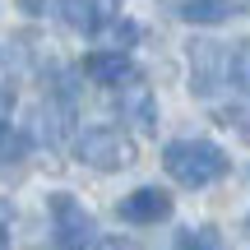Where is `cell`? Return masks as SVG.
Segmentation results:
<instances>
[{"label": "cell", "mask_w": 250, "mask_h": 250, "mask_svg": "<svg viewBox=\"0 0 250 250\" xmlns=\"http://www.w3.org/2000/svg\"><path fill=\"white\" fill-rule=\"evenodd\" d=\"M162 171H167L171 181H181L186 190H204V186H213V181H223L227 171H232V162L208 139H176V144L162 148Z\"/></svg>", "instance_id": "obj_1"}, {"label": "cell", "mask_w": 250, "mask_h": 250, "mask_svg": "<svg viewBox=\"0 0 250 250\" xmlns=\"http://www.w3.org/2000/svg\"><path fill=\"white\" fill-rule=\"evenodd\" d=\"M134 139L121 130V125H93L74 139V158L93 171H125L134 162Z\"/></svg>", "instance_id": "obj_2"}, {"label": "cell", "mask_w": 250, "mask_h": 250, "mask_svg": "<svg viewBox=\"0 0 250 250\" xmlns=\"http://www.w3.org/2000/svg\"><path fill=\"white\" fill-rule=\"evenodd\" d=\"M46 208H51V250H88L93 246L98 223H93V213L74 195L56 190V195L46 199Z\"/></svg>", "instance_id": "obj_3"}, {"label": "cell", "mask_w": 250, "mask_h": 250, "mask_svg": "<svg viewBox=\"0 0 250 250\" xmlns=\"http://www.w3.org/2000/svg\"><path fill=\"white\" fill-rule=\"evenodd\" d=\"M227 46L213 42V37H195L190 42V88H195V98H213L218 88H223L227 79Z\"/></svg>", "instance_id": "obj_4"}, {"label": "cell", "mask_w": 250, "mask_h": 250, "mask_svg": "<svg viewBox=\"0 0 250 250\" xmlns=\"http://www.w3.org/2000/svg\"><path fill=\"white\" fill-rule=\"evenodd\" d=\"M116 218H125V223H134V227L167 223L171 218V195L162 186H139V190H130V195L116 204Z\"/></svg>", "instance_id": "obj_5"}, {"label": "cell", "mask_w": 250, "mask_h": 250, "mask_svg": "<svg viewBox=\"0 0 250 250\" xmlns=\"http://www.w3.org/2000/svg\"><path fill=\"white\" fill-rule=\"evenodd\" d=\"M79 70L88 74L93 83H107V88H121L125 79H134V61L125 51H116V46H111V51H88L79 61Z\"/></svg>", "instance_id": "obj_6"}, {"label": "cell", "mask_w": 250, "mask_h": 250, "mask_svg": "<svg viewBox=\"0 0 250 250\" xmlns=\"http://www.w3.org/2000/svg\"><path fill=\"white\" fill-rule=\"evenodd\" d=\"M121 111H125L134 125H139V130H153V125H158V111H153V93H148V83H144L139 74L121 83Z\"/></svg>", "instance_id": "obj_7"}, {"label": "cell", "mask_w": 250, "mask_h": 250, "mask_svg": "<svg viewBox=\"0 0 250 250\" xmlns=\"http://www.w3.org/2000/svg\"><path fill=\"white\" fill-rule=\"evenodd\" d=\"M186 23H199V28H213V23H227L236 14L232 0H167Z\"/></svg>", "instance_id": "obj_8"}, {"label": "cell", "mask_w": 250, "mask_h": 250, "mask_svg": "<svg viewBox=\"0 0 250 250\" xmlns=\"http://www.w3.org/2000/svg\"><path fill=\"white\" fill-rule=\"evenodd\" d=\"M171 250H227V241L218 227H181Z\"/></svg>", "instance_id": "obj_9"}, {"label": "cell", "mask_w": 250, "mask_h": 250, "mask_svg": "<svg viewBox=\"0 0 250 250\" xmlns=\"http://www.w3.org/2000/svg\"><path fill=\"white\" fill-rule=\"evenodd\" d=\"M61 23L70 33H93L98 19H93V0H61Z\"/></svg>", "instance_id": "obj_10"}, {"label": "cell", "mask_w": 250, "mask_h": 250, "mask_svg": "<svg viewBox=\"0 0 250 250\" xmlns=\"http://www.w3.org/2000/svg\"><path fill=\"white\" fill-rule=\"evenodd\" d=\"M227 79L236 83L241 98H250V37H246V42H236V51L227 56Z\"/></svg>", "instance_id": "obj_11"}, {"label": "cell", "mask_w": 250, "mask_h": 250, "mask_svg": "<svg viewBox=\"0 0 250 250\" xmlns=\"http://www.w3.org/2000/svg\"><path fill=\"white\" fill-rule=\"evenodd\" d=\"M14 93H19V70H9V65L0 61V121H5L9 107H14Z\"/></svg>", "instance_id": "obj_12"}, {"label": "cell", "mask_w": 250, "mask_h": 250, "mask_svg": "<svg viewBox=\"0 0 250 250\" xmlns=\"http://www.w3.org/2000/svg\"><path fill=\"white\" fill-rule=\"evenodd\" d=\"M19 153H23V144H19V134L9 130V121H0V162H14Z\"/></svg>", "instance_id": "obj_13"}, {"label": "cell", "mask_w": 250, "mask_h": 250, "mask_svg": "<svg viewBox=\"0 0 250 250\" xmlns=\"http://www.w3.org/2000/svg\"><path fill=\"white\" fill-rule=\"evenodd\" d=\"M9 227H14V208L0 199V250H9Z\"/></svg>", "instance_id": "obj_14"}, {"label": "cell", "mask_w": 250, "mask_h": 250, "mask_svg": "<svg viewBox=\"0 0 250 250\" xmlns=\"http://www.w3.org/2000/svg\"><path fill=\"white\" fill-rule=\"evenodd\" d=\"M116 5H121V0H93V19H98V28L116 14Z\"/></svg>", "instance_id": "obj_15"}, {"label": "cell", "mask_w": 250, "mask_h": 250, "mask_svg": "<svg viewBox=\"0 0 250 250\" xmlns=\"http://www.w3.org/2000/svg\"><path fill=\"white\" fill-rule=\"evenodd\" d=\"M139 37H144V33H139V23H116V42H121V46L139 42Z\"/></svg>", "instance_id": "obj_16"}, {"label": "cell", "mask_w": 250, "mask_h": 250, "mask_svg": "<svg viewBox=\"0 0 250 250\" xmlns=\"http://www.w3.org/2000/svg\"><path fill=\"white\" fill-rule=\"evenodd\" d=\"M93 250H139V246H134L130 236H107V241H98Z\"/></svg>", "instance_id": "obj_17"}, {"label": "cell", "mask_w": 250, "mask_h": 250, "mask_svg": "<svg viewBox=\"0 0 250 250\" xmlns=\"http://www.w3.org/2000/svg\"><path fill=\"white\" fill-rule=\"evenodd\" d=\"M14 5L23 9V14H33V19H37V14H42V9H46V0H14Z\"/></svg>", "instance_id": "obj_18"}, {"label": "cell", "mask_w": 250, "mask_h": 250, "mask_svg": "<svg viewBox=\"0 0 250 250\" xmlns=\"http://www.w3.org/2000/svg\"><path fill=\"white\" fill-rule=\"evenodd\" d=\"M246 232H250V218H246Z\"/></svg>", "instance_id": "obj_19"}]
</instances>
